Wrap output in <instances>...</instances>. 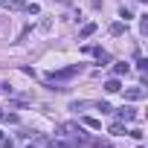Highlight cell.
<instances>
[{"instance_id": "obj_1", "label": "cell", "mask_w": 148, "mask_h": 148, "mask_svg": "<svg viewBox=\"0 0 148 148\" xmlns=\"http://www.w3.org/2000/svg\"><path fill=\"white\" fill-rule=\"evenodd\" d=\"M58 131H61V136H73V139H79V142H84V139H87V134L82 131V125H79V122H64Z\"/></svg>"}, {"instance_id": "obj_2", "label": "cell", "mask_w": 148, "mask_h": 148, "mask_svg": "<svg viewBox=\"0 0 148 148\" xmlns=\"http://www.w3.org/2000/svg\"><path fill=\"white\" fill-rule=\"evenodd\" d=\"M79 73V64L76 67H67V70H58V73H49V82H58V79H73Z\"/></svg>"}, {"instance_id": "obj_3", "label": "cell", "mask_w": 148, "mask_h": 148, "mask_svg": "<svg viewBox=\"0 0 148 148\" xmlns=\"http://www.w3.org/2000/svg\"><path fill=\"white\" fill-rule=\"evenodd\" d=\"M125 99H128V102H139V99H145V87L139 84V87H131V90H125Z\"/></svg>"}, {"instance_id": "obj_4", "label": "cell", "mask_w": 148, "mask_h": 148, "mask_svg": "<svg viewBox=\"0 0 148 148\" xmlns=\"http://www.w3.org/2000/svg\"><path fill=\"white\" fill-rule=\"evenodd\" d=\"M134 119H136L134 108H119V122H134Z\"/></svg>"}, {"instance_id": "obj_5", "label": "cell", "mask_w": 148, "mask_h": 148, "mask_svg": "<svg viewBox=\"0 0 148 148\" xmlns=\"http://www.w3.org/2000/svg\"><path fill=\"white\" fill-rule=\"evenodd\" d=\"M93 32H96V23H87V26H82V32H79V38L84 41V38H90Z\"/></svg>"}, {"instance_id": "obj_6", "label": "cell", "mask_w": 148, "mask_h": 148, "mask_svg": "<svg viewBox=\"0 0 148 148\" xmlns=\"http://www.w3.org/2000/svg\"><path fill=\"white\" fill-rule=\"evenodd\" d=\"M119 87H122V84H119V76H116V79H110V82H105V90H108V93H116Z\"/></svg>"}, {"instance_id": "obj_7", "label": "cell", "mask_w": 148, "mask_h": 148, "mask_svg": "<svg viewBox=\"0 0 148 148\" xmlns=\"http://www.w3.org/2000/svg\"><path fill=\"white\" fill-rule=\"evenodd\" d=\"M3 6H12V9H23V0H0V9Z\"/></svg>"}, {"instance_id": "obj_8", "label": "cell", "mask_w": 148, "mask_h": 148, "mask_svg": "<svg viewBox=\"0 0 148 148\" xmlns=\"http://www.w3.org/2000/svg\"><path fill=\"white\" fill-rule=\"evenodd\" d=\"M82 122H84L87 128H93V131H99V128H102V122H99V119H93V116H84Z\"/></svg>"}, {"instance_id": "obj_9", "label": "cell", "mask_w": 148, "mask_h": 148, "mask_svg": "<svg viewBox=\"0 0 148 148\" xmlns=\"http://www.w3.org/2000/svg\"><path fill=\"white\" fill-rule=\"evenodd\" d=\"M131 67L128 64H113V76H125V73H128Z\"/></svg>"}, {"instance_id": "obj_10", "label": "cell", "mask_w": 148, "mask_h": 148, "mask_svg": "<svg viewBox=\"0 0 148 148\" xmlns=\"http://www.w3.org/2000/svg\"><path fill=\"white\" fill-rule=\"evenodd\" d=\"M122 131H125V122H113V125H110V134H113V136L122 134Z\"/></svg>"}, {"instance_id": "obj_11", "label": "cell", "mask_w": 148, "mask_h": 148, "mask_svg": "<svg viewBox=\"0 0 148 148\" xmlns=\"http://www.w3.org/2000/svg\"><path fill=\"white\" fill-rule=\"evenodd\" d=\"M122 32H125V23H113L110 26V35H122Z\"/></svg>"}, {"instance_id": "obj_12", "label": "cell", "mask_w": 148, "mask_h": 148, "mask_svg": "<svg viewBox=\"0 0 148 148\" xmlns=\"http://www.w3.org/2000/svg\"><path fill=\"white\" fill-rule=\"evenodd\" d=\"M49 148H70V145H67V142H61V139H52V142H49Z\"/></svg>"}, {"instance_id": "obj_13", "label": "cell", "mask_w": 148, "mask_h": 148, "mask_svg": "<svg viewBox=\"0 0 148 148\" xmlns=\"http://www.w3.org/2000/svg\"><path fill=\"white\" fill-rule=\"evenodd\" d=\"M93 145H96V148H110V142H105V139H96Z\"/></svg>"}, {"instance_id": "obj_14", "label": "cell", "mask_w": 148, "mask_h": 148, "mask_svg": "<svg viewBox=\"0 0 148 148\" xmlns=\"http://www.w3.org/2000/svg\"><path fill=\"white\" fill-rule=\"evenodd\" d=\"M0 119H6V113H0Z\"/></svg>"}, {"instance_id": "obj_15", "label": "cell", "mask_w": 148, "mask_h": 148, "mask_svg": "<svg viewBox=\"0 0 148 148\" xmlns=\"http://www.w3.org/2000/svg\"><path fill=\"white\" fill-rule=\"evenodd\" d=\"M0 139H3V131H0Z\"/></svg>"}, {"instance_id": "obj_16", "label": "cell", "mask_w": 148, "mask_h": 148, "mask_svg": "<svg viewBox=\"0 0 148 148\" xmlns=\"http://www.w3.org/2000/svg\"><path fill=\"white\" fill-rule=\"evenodd\" d=\"M26 148H35V145H26Z\"/></svg>"}]
</instances>
